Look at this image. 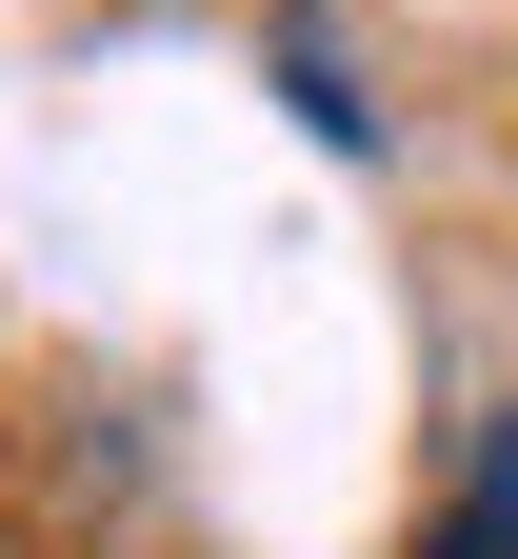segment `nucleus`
Instances as JSON below:
<instances>
[{"instance_id": "f257e3e1", "label": "nucleus", "mask_w": 518, "mask_h": 559, "mask_svg": "<svg viewBox=\"0 0 518 559\" xmlns=\"http://www.w3.org/2000/svg\"><path fill=\"white\" fill-rule=\"evenodd\" d=\"M419 559H518V419L479 440V479H459V520H438Z\"/></svg>"}]
</instances>
